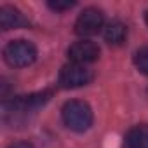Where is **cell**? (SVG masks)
<instances>
[{
  "instance_id": "10",
  "label": "cell",
  "mask_w": 148,
  "mask_h": 148,
  "mask_svg": "<svg viewBox=\"0 0 148 148\" xmlns=\"http://www.w3.org/2000/svg\"><path fill=\"white\" fill-rule=\"evenodd\" d=\"M47 5H49L52 11H68V9H71L73 5H75V2H73V0H66V2L56 0V2H49Z\"/></svg>"
},
{
  "instance_id": "7",
  "label": "cell",
  "mask_w": 148,
  "mask_h": 148,
  "mask_svg": "<svg viewBox=\"0 0 148 148\" xmlns=\"http://www.w3.org/2000/svg\"><path fill=\"white\" fill-rule=\"evenodd\" d=\"M105 40L110 45H120L127 37V26L122 21H112L105 28Z\"/></svg>"
},
{
  "instance_id": "8",
  "label": "cell",
  "mask_w": 148,
  "mask_h": 148,
  "mask_svg": "<svg viewBox=\"0 0 148 148\" xmlns=\"http://www.w3.org/2000/svg\"><path fill=\"white\" fill-rule=\"evenodd\" d=\"M127 148H148V125H136L125 136Z\"/></svg>"
},
{
  "instance_id": "5",
  "label": "cell",
  "mask_w": 148,
  "mask_h": 148,
  "mask_svg": "<svg viewBox=\"0 0 148 148\" xmlns=\"http://www.w3.org/2000/svg\"><path fill=\"white\" fill-rule=\"evenodd\" d=\"M68 58H70L71 63L86 66L87 63H92L99 58V47L92 40H79V42L70 45Z\"/></svg>"
},
{
  "instance_id": "12",
  "label": "cell",
  "mask_w": 148,
  "mask_h": 148,
  "mask_svg": "<svg viewBox=\"0 0 148 148\" xmlns=\"http://www.w3.org/2000/svg\"><path fill=\"white\" fill-rule=\"evenodd\" d=\"M145 19H146V25H148V11H146V16H145Z\"/></svg>"
},
{
  "instance_id": "6",
  "label": "cell",
  "mask_w": 148,
  "mask_h": 148,
  "mask_svg": "<svg viewBox=\"0 0 148 148\" xmlns=\"http://www.w3.org/2000/svg\"><path fill=\"white\" fill-rule=\"evenodd\" d=\"M0 26H2V30L23 28V26H28V19L18 9L11 5H2L0 7Z\"/></svg>"
},
{
  "instance_id": "9",
  "label": "cell",
  "mask_w": 148,
  "mask_h": 148,
  "mask_svg": "<svg viewBox=\"0 0 148 148\" xmlns=\"http://www.w3.org/2000/svg\"><path fill=\"white\" fill-rule=\"evenodd\" d=\"M134 64H136V68L141 73L148 75V45H145V47H141V49L136 51V54H134Z\"/></svg>"
},
{
  "instance_id": "11",
  "label": "cell",
  "mask_w": 148,
  "mask_h": 148,
  "mask_svg": "<svg viewBox=\"0 0 148 148\" xmlns=\"http://www.w3.org/2000/svg\"><path fill=\"white\" fill-rule=\"evenodd\" d=\"M7 148H33V145H32V143H28V141H18V143L9 145Z\"/></svg>"
},
{
  "instance_id": "3",
  "label": "cell",
  "mask_w": 148,
  "mask_h": 148,
  "mask_svg": "<svg viewBox=\"0 0 148 148\" xmlns=\"http://www.w3.org/2000/svg\"><path fill=\"white\" fill-rule=\"evenodd\" d=\"M92 80V71L86 68L84 64L77 63H68L59 70L58 82L64 89H77L82 86H87Z\"/></svg>"
},
{
  "instance_id": "4",
  "label": "cell",
  "mask_w": 148,
  "mask_h": 148,
  "mask_svg": "<svg viewBox=\"0 0 148 148\" xmlns=\"http://www.w3.org/2000/svg\"><path fill=\"white\" fill-rule=\"evenodd\" d=\"M103 12L96 7H87L84 9L77 21H75V33L80 35V37H91V35H96L101 28H103Z\"/></svg>"
},
{
  "instance_id": "2",
  "label": "cell",
  "mask_w": 148,
  "mask_h": 148,
  "mask_svg": "<svg viewBox=\"0 0 148 148\" xmlns=\"http://www.w3.org/2000/svg\"><path fill=\"white\" fill-rule=\"evenodd\" d=\"M4 59L14 68L30 66L37 59V47L28 40H12L4 47Z\"/></svg>"
},
{
  "instance_id": "1",
  "label": "cell",
  "mask_w": 148,
  "mask_h": 148,
  "mask_svg": "<svg viewBox=\"0 0 148 148\" xmlns=\"http://www.w3.org/2000/svg\"><path fill=\"white\" fill-rule=\"evenodd\" d=\"M61 117L64 125L75 132H84L92 125V110L86 101L80 99L66 101L61 110Z\"/></svg>"
}]
</instances>
